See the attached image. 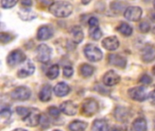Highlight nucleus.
I'll return each instance as SVG.
<instances>
[{
	"label": "nucleus",
	"mask_w": 155,
	"mask_h": 131,
	"mask_svg": "<svg viewBox=\"0 0 155 131\" xmlns=\"http://www.w3.org/2000/svg\"><path fill=\"white\" fill-rule=\"evenodd\" d=\"M142 15H143V10L139 6H130L124 12V17L127 20L133 22L139 21L142 17Z\"/></svg>",
	"instance_id": "nucleus-10"
},
{
	"label": "nucleus",
	"mask_w": 155,
	"mask_h": 131,
	"mask_svg": "<svg viewBox=\"0 0 155 131\" xmlns=\"http://www.w3.org/2000/svg\"><path fill=\"white\" fill-rule=\"evenodd\" d=\"M18 16L23 21H31L36 17V14L29 8H24L18 11Z\"/></svg>",
	"instance_id": "nucleus-20"
},
{
	"label": "nucleus",
	"mask_w": 155,
	"mask_h": 131,
	"mask_svg": "<svg viewBox=\"0 0 155 131\" xmlns=\"http://www.w3.org/2000/svg\"><path fill=\"white\" fill-rule=\"evenodd\" d=\"M139 29H140V31L142 33H144V34L148 33L150 31V29H151V25L147 21H143L139 25Z\"/></svg>",
	"instance_id": "nucleus-30"
},
{
	"label": "nucleus",
	"mask_w": 155,
	"mask_h": 131,
	"mask_svg": "<svg viewBox=\"0 0 155 131\" xmlns=\"http://www.w3.org/2000/svg\"><path fill=\"white\" fill-rule=\"evenodd\" d=\"M91 1H92V0H82V3H83L84 5H87V4H89Z\"/></svg>",
	"instance_id": "nucleus-42"
},
{
	"label": "nucleus",
	"mask_w": 155,
	"mask_h": 131,
	"mask_svg": "<svg viewBox=\"0 0 155 131\" xmlns=\"http://www.w3.org/2000/svg\"><path fill=\"white\" fill-rule=\"evenodd\" d=\"M121 80L120 76L115 73L114 70H109L108 72H106L103 78V82L105 86L107 87H113L117 85Z\"/></svg>",
	"instance_id": "nucleus-11"
},
{
	"label": "nucleus",
	"mask_w": 155,
	"mask_h": 131,
	"mask_svg": "<svg viewBox=\"0 0 155 131\" xmlns=\"http://www.w3.org/2000/svg\"><path fill=\"white\" fill-rule=\"evenodd\" d=\"M60 112H61L60 109H58L56 107H50V108H48V113H49V115L52 118H54V119L59 118Z\"/></svg>",
	"instance_id": "nucleus-31"
},
{
	"label": "nucleus",
	"mask_w": 155,
	"mask_h": 131,
	"mask_svg": "<svg viewBox=\"0 0 155 131\" xmlns=\"http://www.w3.org/2000/svg\"><path fill=\"white\" fill-rule=\"evenodd\" d=\"M18 0H1V6L4 9L12 8L17 4Z\"/></svg>",
	"instance_id": "nucleus-29"
},
{
	"label": "nucleus",
	"mask_w": 155,
	"mask_h": 131,
	"mask_svg": "<svg viewBox=\"0 0 155 131\" xmlns=\"http://www.w3.org/2000/svg\"><path fill=\"white\" fill-rule=\"evenodd\" d=\"M49 119L45 116V115H41L40 117V121H39V125L41 126L42 129H47L49 127Z\"/></svg>",
	"instance_id": "nucleus-33"
},
{
	"label": "nucleus",
	"mask_w": 155,
	"mask_h": 131,
	"mask_svg": "<svg viewBox=\"0 0 155 131\" xmlns=\"http://www.w3.org/2000/svg\"><path fill=\"white\" fill-rule=\"evenodd\" d=\"M16 113L22 118V119L29 113L30 111V109H27V108H25V107H17L16 108Z\"/></svg>",
	"instance_id": "nucleus-32"
},
{
	"label": "nucleus",
	"mask_w": 155,
	"mask_h": 131,
	"mask_svg": "<svg viewBox=\"0 0 155 131\" xmlns=\"http://www.w3.org/2000/svg\"><path fill=\"white\" fill-rule=\"evenodd\" d=\"M21 4L23 6H25V8H28L32 5L33 2H32V0H22Z\"/></svg>",
	"instance_id": "nucleus-40"
},
{
	"label": "nucleus",
	"mask_w": 155,
	"mask_h": 131,
	"mask_svg": "<svg viewBox=\"0 0 155 131\" xmlns=\"http://www.w3.org/2000/svg\"><path fill=\"white\" fill-rule=\"evenodd\" d=\"M37 1L45 6H50L54 3V0H37Z\"/></svg>",
	"instance_id": "nucleus-39"
},
{
	"label": "nucleus",
	"mask_w": 155,
	"mask_h": 131,
	"mask_svg": "<svg viewBox=\"0 0 155 131\" xmlns=\"http://www.w3.org/2000/svg\"><path fill=\"white\" fill-rule=\"evenodd\" d=\"M102 46L105 49H107L109 51H114V50H116L119 47L120 42H119V39L116 36H112L104 38L102 41Z\"/></svg>",
	"instance_id": "nucleus-15"
},
{
	"label": "nucleus",
	"mask_w": 155,
	"mask_h": 131,
	"mask_svg": "<svg viewBox=\"0 0 155 131\" xmlns=\"http://www.w3.org/2000/svg\"><path fill=\"white\" fill-rule=\"evenodd\" d=\"M108 62L112 66H115L120 68H124L126 67V58L118 54H110L108 56Z\"/></svg>",
	"instance_id": "nucleus-13"
},
{
	"label": "nucleus",
	"mask_w": 155,
	"mask_h": 131,
	"mask_svg": "<svg viewBox=\"0 0 155 131\" xmlns=\"http://www.w3.org/2000/svg\"><path fill=\"white\" fill-rule=\"evenodd\" d=\"M91 131H109V127L104 119H96L92 125Z\"/></svg>",
	"instance_id": "nucleus-22"
},
{
	"label": "nucleus",
	"mask_w": 155,
	"mask_h": 131,
	"mask_svg": "<svg viewBox=\"0 0 155 131\" xmlns=\"http://www.w3.org/2000/svg\"><path fill=\"white\" fill-rule=\"evenodd\" d=\"M0 115H1V117L3 119H8L11 116V110H10V109H8V108H3L1 109Z\"/></svg>",
	"instance_id": "nucleus-38"
},
{
	"label": "nucleus",
	"mask_w": 155,
	"mask_h": 131,
	"mask_svg": "<svg viewBox=\"0 0 155 131\" xmlns=\"http://www.w3.org/2000/svg\"><path fill=\"white\" fill-rule=\"evenodd\" d=\"M89 36L94 40H99L102 37L103 33H102V31H101L99 26L90 27V29H89Z\"/></svg>",
	"instance_id": "nucleus-28"
},
{
	"label": "nucleus",
	"mask_w": 155,
	"mask_h": 131,
	"mask_svg": "<svg viewBox=\"0 0 155 131\" xmlns=\"http://www.w3.org/2000/svg\"><path fill=\"white\" fill-rule=\"evenodd\" d=\"M46 77L49 79H54L59 76V66L58 65H53L51 67L48 68L46 71Z\"/></svg>",
	"instance_id": "nucleus-27"
},
{
	"label": "nucleus",
	"mask_w": 155,
	"mask_h": 131,
	"mask_svg": "<svg viewBox=\"0 0 155 131\" xmlns=\"http://www.w3.org/2000/svg\"><path fill=\"white\" fill-rule=\"evenodd\" d=\"M41 114L35 109H30L29 113L23 119V121L28 127H35L39 124Z\"/></svg>",
	"instance_id": "nucleus-8"
},
{
	"label": "nucleus",
	"mask_w": 155,
	"mask_h": 131,
	"mask_svg": "<svg viewBox=\"0 0 155 131\" xmlns=\"http://www.w3.org/2000/svg\"><path fill=\"white\" fill-rule=\"evenodd\" d=\"M39 99L43 102H47L51 99V97H52V87L48 84L45 85L40 92H39Z\"/></svg>",
	"instance_id": "nucleus-19"
},
{
	"label": "nucleus",
	"mask_w": 155,
	"mask_h": 131,
	"mask_svg": "<svg viewBox=\"0 0 155 131\" xmlns=\"http://www.w3.org/2000/svg\"><path fill=\"white\" fill-rule=\"evenodd\" d=\"M88 25L90 27H96V26H99V21L96 17L92 16L88 19Z\"/></svg>",
	"instance_id": "nucleus-37"
},
{
	"label": "nucleus",
	"mask_w": 155,
	"mask_h": 131,
	"mask_svg": "<svg viewBox=\"0 0 155 131\" xmlns=\"http://www.w3.org/2000/svg\"><path fill=\"white\" fill-rule=\"evenodd\" d=\"M139 82L142 83V84H143V85H149V84L152 83V78L150 76H148L147 74H144V75H143L140 78Z\"/></svg>",
	"instance_id": "nucleus-36"
},
{
	"label": "nucleus",
	"mask_w": 155,
	"mask_h": 131,
	"mask_svg": "<svg viewBox=\"0 0 155 131\" xmlns=\"http://www.w3.org/2000/svg\"><path fill=\"white\" fill-rule=\"evenodd\" d=\"M13 131H27L26 129H14Z\"/></svg>",
	"instance_id": "nucleus-43"
},
{
	"label": "nucleus",
	"mask_w": 155,
	"mask_h": 131,
	"mask_svg": "<svg viewBox=\"0 0 155 131\" xmlns=\"http://www.w3.org/2000/svg\"><path fill=\"white\" fill-rule=\"evenodd\" d=\"M128 95L132 99L139 102H143L147 98H149V93L147 92L144 87L132 88L128 90Z\"/></svg>",
	"instance_id": "nucleus-3"
},
{
	"label": "nucleus",
	"mask_w": 155,
	"mask_h": 131,
	"mask_svg": "<svg viewBox=\"0 0 155 131\" xmlns=\"http://www.w3.org/2000/svg\"><path fill=\"white\" fill-rule=\"evenodd\" d=\"M141 57L143 61L146 63H150L155 59V47L153 46L147 45L145 46L141 52Z\"/></svg>",
	"instance_id": "nucleus-14"
},
{
	"label": "nucleus",
	"mask_w": 155,
	"mask_h": 131,
	"mask_svg": "<svg viewBox=\"0 0 155 131\" xmlns=\"http://www.w3.org/2000/svg\"><path fill=\"white\" fill-rule=\"evenodd\" d=\"M133 130L134 131H146L147 130V122L143 118H138L133 122Z\"/></svg>",
	"instance_id": "nucleus-23"
},
{
	"label": "nucleus",
	"mask_w": 155,
	"mask_h": 131,
	"mask_svg": "<svg viewBox=\"0 0 155 131\" xmlns=\"http://www.w3.org/2000/svg\"><path fill=\"white\" fill-rule=\"evenodd\" d=\"M129 110L124 107H117L114 110V118L121 122L126 121L129 118Z\"/></svg>",
	"instance_id": "nucleus-18"
},
{
	"label": "nucleus",
	"mask_w": 155,
	"mask_h": 131,
	"mask_svg": "<svg viewBox=\"0 0 155 131\" xmlns=\"http://www.w3.org/2000/svg\"><path fill=\"white\" fill-rule=\"evenodd\" d=\"M63 73H64V76L65 78H71L74 74V69L71 66H66L64 67L63 69Z\"/></svg>",
	"instance_id": "nucleus-35"
},
{
	"label": "nucleus",
	"mask_w": 155,
	"mask_h": 131,
	"mask_svg": "<svg viewBox=\"0 0 155 131\" xmlns=\"http://www.w3.org/2000/svg\"><path fill=\"white\" fill-rule=\"evenodd\" d=\"M116 30L122 34L123 36H130L132 34H133V27L127 24V23H121L117 27H116Z\"/></svg>",
	"instance_id": "nucleus-25"
},
{
	"label": "nucleus",
	"mask_w": 155,
	"mask_h": 131,
	"mask_svg": "<svg viewBox=\"0 0 155 131\" xmlns=\"http://www.w3.org/2000/svg\"><path fill=\"white\" fill-rule=\"evenodd\" d=\"M54 94L59 97V98H63L65 97L69 94L70 92V88L69 86L64 83V82H60L58 84H56L54 88Z\"/></svg>",
	"instance_id": "nucleus-17"
},
{
	"label": "nucleus",
	"mask_w": 155,
	"mask_h": 131,
	"mask_svg": "<svg viewBox=\"0 0 155 131\" xmlns=\"http://www.w3.org/2000/svg\"><path fill=\"white\" fill-rule=\"evenodd\" d=\"M149 99H151L152 101H155V88L149 92Z\"/></svg>",
	"instance_id": "nucleus-41"
},
{
	"label": "nucleus",
	"mask_w": 155,
	"mask_h": 131,
	"mask_svg": "<svg viewBox=\"0 0 155 131\" xmlns=\"http://www.w3.org/2000/svg\"><path fill=\"white\" fill-rule=\"evenodd\" d=\"M54 131H60V130H54Z\"/></svg>",
	"instance_id": "nucleus-47"
},
{
	"label": "nucleus",
	"mask_w": 155,
	"mask_h": 131,
	"mask_svg": "<svg viewBox=\"0 0 155 131\" xmlns=\"http://www.w3.org/2000/svg\"><path fill=\"white\" fill-rule=\"evenodd\" d=\"M80 74L84 77V78H89L94 74V68L93 66L89 65V64H83L80 68H79Z\"/></svg>",
	"instance_id": "nucleus-26"
},
{
	"label": "nucleus",
	"mask_w": 155,
	"mask_h": 131,
	"mask_svg": "<svg viewBox=\"0 0 155 131\" xmlns=\"http://www.w3.org/2000/svg\"><path fill=\"white\" fill-rule=\"evenodd\" d=\"M25 61V55L24 54V52L18 49L13 50L12 52H10L6 59V62L10 67L17 66Z\"/></svg>",
	"instance_id": "nucleus-7"
},
{
	"label": "nucleus",
	"mask_w": 155,
	"mask_h": 131,
	"mask_svg": "<svg viewBox=\"0 0 155 131\" xmlns=\"http://www.w3.org/2000/svg\"><path fill=\"white\" fill-rule=\"evenodd\" d=\"M59 109H60L61 112H63L64 114H65L67 116H74L78 111L77 105L70 100L63 102Z\"/></svg>",
	"instance_id": "nucleus-12"
},
{
	"label": "nucleus",
	"mask_w": 155,
	"mask_h": 131,
	"mask_svg": "<svg viewBox=\"0 0 155 131\" xmlns=\"http://www.w3.org/2000/svg\"><path fill=\"white\" fill-rule=\"evenodd\" d=\"M35 66L32 61L25 60L24 64L21 66V67L17 71V77L19 78H25L29 76H32L35 72Z\"/></svg>",
	"instance_id": "nucleus-9"
},
{
	"label": "nucleus",
	"mask_w": 155,
	"mask_h": 131,
	"mask_svg": "<svg viewBox=\"0 0 155 131\" xmlns=\"http://www.w3.org/2000/svg\"><path fill=\"white\" fill-rule=\"evenodd\" d=\"M98 109H99V104L94 98H87L84 100L82 104V112L87 117H91L94 115L98 111Z\"/></svg>",
	"instance_id": "nucleus-4"
},
{
	"label": "nucleus",
	"mask_w": 155,
	"mask_h": 131,
	"mask_svg": "<svg viewBox=\"0 0 155 131\" xmlns=\"http://www.w3.org/2000/svg\"><path fill=\"white\" fill-rule=\"evenodd\" d=\"M12 39H13V36H12L10 34L5 33V32H2V33L0 34V41H1L2 44L8 43V42H10Z\"/></svg>",
	"instance_id": "nucleus-34"
},
{
	"label": "nucleus",
	"mask_w": 155,
	"mask_h": 131,
	"mask_svg": "<svg viewBox=\"0 0 155 131\" xmlns=\"http://www.w3.org/2000/svg\"><path fill=\"white\" fill-rule=\"evenodd\" d=\"M153 7H154V9H155V0H154V2H153Z\"/></svg>",
	"instance_id": "nucleus-46"
},
{
	"label": "nucleus",
	"mask_w": 155,
	"mask_h": 131,
	"mask_svg": "<svg viewBox=\"0 0 155 131\" xmlns=\"http://www.w3.org/2000/svg\"><path fill=\"white\" fill-rule=\"evenodd\" d=\"M86 128H87V124L82 120H74L68 126V129H70V131H84Z\"/></svg>",
	"instance_id": "nucleus-24"
},
{
	"label": "nucleus",
	"mask_w": 155,
	"mask_h": 131,
	"mask_svg": "<svg viewBox=\"0 0 155 131\" xmlns=\"http://www.w3.org/2000/svg\"><path fill=\"white\" fill-rule=\"evenodd\" d=\"M36 59L41 63H47L52 55V49L45 44H41L36 47Z\"/></svg>",
	"instance_id": "nucleus-5"
},
{
	"label": "nucleus",
	"mask_w": 155,
	"mask_h": 131,
	"mask_svg": "<svg viewBox=\"0 0 155 131\" xmlns=\"http://www.w3.org/2000/svg\"><path fill=\"white\" fill-rule=\"evenodd\" d=\"M49 11L56 17L64 18L69 16L73 12V5L66 1H57L49 6Z\"/></svg>",
	"instance_id": "nucleus-1"
},
{
	"label": "nucleus",
	"mask_w": 155,
	"mask_h": 131,
	"mask_svg": "<svg viewBox=\"0 0 155 131\" xmlns=\"http://www.w3.org/2000/svg\"><path fill=\"white\" fill-rule=\"evenodd\" d=\"M10 97L14 100H18V101L27 100L31 97V90L26 87H18L10 93Z\"/></svg>",
	"instance_id": "nucleus-6"
},
{
	"label": "nucleus",
	"mask_w": 155,
	"mask_h": 131,
	"mask_svg": "<svg viewBox=\"0 0 155 131\" xmlns=\"http://www.w3.org/2000/svg\"><path fill=\"white\" fill-rule=\"evenodd\" d=\"M84 54L85 57L91 62H98L103 58V53L96 46L87 44L84 47Z\"/></svg>",
	"instance_id": "nucleus-2"
},
{
	"label": "nucleus",
	"mask_w": 155,
	"mask_h": 131,
	"mask_svg": "<svg viewBox=\"0 0 155 131\" xmlns=\"http://www.w3.org/2000/svg\"><path fill=\"white\" fill-rule=\"evenodd\" d=\"M153 74L155 75V67H153Z\"/></svg>",
	"instance_id": "nucleus-45"
},
{
	"label": "nucleus",
	"mask_w": 155,
	"mask_h": 131,
	"mask_svg": "<svg viewBox=\"0 0 155 131\" xmlns=\"http://www.w3.org/2000/svg\"><path fill=\"white\" fill-rule=\"evenodd\" d=\"M151 18L153 19V21H154V22H155V13H154V14H153V15H152Z\"/></svg>",
	"instance_id": "nucleus-44"
},
{
	"label": "nucleus",
	"mask_w": 155,
	"mask_h": 131,
	"mask_svg": "<svg viewBox=\"0 0 155 131\" xmlns=\"http://www.w3.org/2000/svg\"><path fill=\"white\" fill-rule=\"evenodd\" d=\"M54 35V31L53 29L48 26H42L38 28L37 31V39L40 41H45V40H48L50 39Z\"/></svg>",
	"instance_id": "nucleus-16"
},
{
	"label": "nucleus",
	"mask_w": 155,
	"mask_h": 131,
	"mask_svg": "<svg viewBox=\"0 0 155 131\" xmlns=\"http://www.w3.org/2000/svg\"><path fill=\"white\" fill-rule=\"evenodd\" d=\"M71 35H72V38L73 41L75 44H79L83 41L84 39V32L82 30V28L79 26H75L72 28L71 30Z\"/></svg>",
	"instance_id": "nucleus-21"
}]
</instances>
